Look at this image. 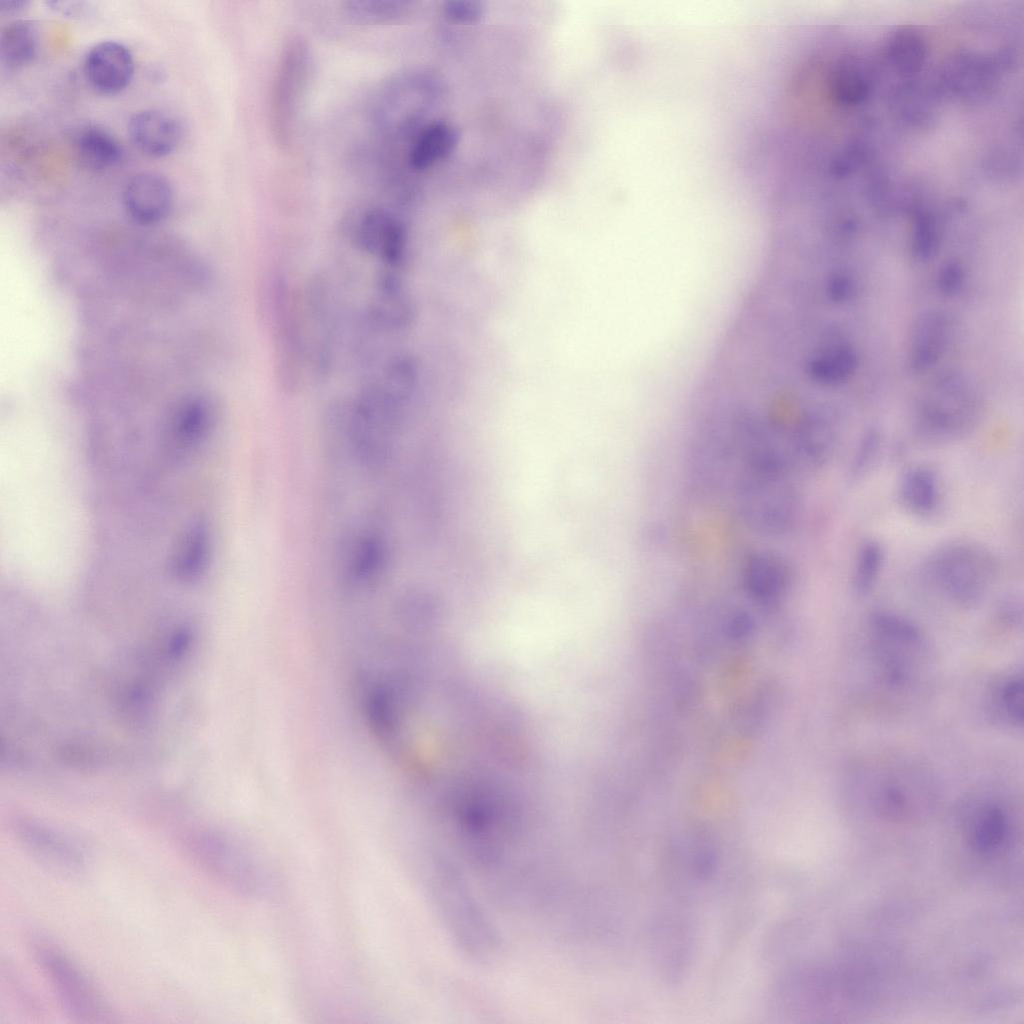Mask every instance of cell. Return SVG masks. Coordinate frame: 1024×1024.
<instances>
[{
  "label": "cell",
  "instance_id": "1",
  "mask_svg": "<svg viewBox=\"0 0 1024 1024\" xmlns=\"http://www.w3.org/2000/svg\"><path fill=\"white\" fill-rule=\"evenodd\" d=\"M430 889L449 934L469 956L486 960L496 951L497 935L461 872L445 856H433Z\"/></svg>",
  "mask_w": 1024,
  "mask_h": 1024
},
{
  "label": "cell",
  "instance_id": "2",
  "mask_svg": "<svg viewBox=\"0 0 1024 1024\" xmlns=\"http://www.w3.org/2000/svg\"><path fill=\"white\" fill-rule=\"evenodd\" d=\"M996 557L971 541H950L936 547L924 564L932 586L950 601L974 606L982 601L998 577Z\"/></svg>",
  "mask_w": 1024,
  "mask_h": 1024
},
{
  "label": "cell",
  "instance_id": "3",
  "mask_svg": "<svg viewBox=\"0 0 1024 1024\" xmlns=\"http://www.w3.org/2000/svg\"><path fill=\"white\" fill-rule=\"evenodd\" d=\"M293 289L282 273L272 275L265 303L271 330L273 370L278 387L296 392L308 370L306 337L302 309Z\"/></svg>",
  "mask_w": 1024,
  "mask_h": 1024
},
{
  "label": "cell",
  "instance_id": "4",
  "mask_svg": "<svg viewBox=\"0 0 1024 1024\" xmlns=\"http://www.w3.org/2000/svg\"><path fill=\"white\" fill-rule=\"evenodd\" d=\"M982 409L973 383L962 374L948 372L939 376L920 400L916 428L929 441L956 440L974 429Z\"/></svg>",
  "mask_w": 1024,
  "mask_h": 1024
},
{
  "label": "cell",
  "instance_id": "5",
  "mask_svg": "<svg viewBox=\"0 0 1024 1024\" xmlns=\"http://www.w3.org/2000/svg\"><path fill=\"white\" fill-rule=\"evenodd\" d=\"M311 68L312 54L306 40L299 35L288 37L280 50L268 101L270 134L280 148H287L294 137Z\"/></svg>",
  "mask_w": 1024,
  "mask_h": 1024
},
{
  "label": "cell",
  "instance_id": "6",
  "mask_svg": "<svg viewBox=\"0 0 1024 1024\" xmlns=\"http://www.w3.org/2000/svg\"><path fill=\"white\" fill-rule=\"evenodd\" d=\"M744 521L758 532L781 535L790 530L800 512V498L788 473L748 470L739 487Z\"/></svg>",
  "mask_w": 1024,
  "mask_h": 1024
},
{
  "label": "cell",
  "instance_id": "7",
  "mask_svg": "<svg viewBox=\"0 0 1024 1024\" xmlns=\"http://www.w3.org/2000/svg\"><path fill=\"white\" fill-rule=\"evenodd\" d=\"M868 625L880 680L890 689L906 687L924 652L921 631L909 619L884 610L872 613Z\"/></svg>",
  "mask_w": 1024,
  "mask_h": 1024
},
{
  "label": "cell",
  "instance_id": "8",
  "mask_svg": "<svg viewBox=\"0 0 1024 1024\" xmlns=\"http://www.w3.org/2000/svg\"><path fill=\"white\" fill-rule=\"evenodd\" d=\"M37 963L65 1013L80 1022H104L108 1007L84 971L62 949L47 941L34 945Z\"/></svg>",
  "mask_w": 1024,
  "mask_h": 1024
},
{
  "label": "cell",
  "instance_id": "9",
  "mask_svg": "<svg viewBox=\"0 0 1024 1024\" xmlns=\"http://www.w3.org/2000/svg\"><path fill=\"white\" fill-rule=\"evenodd\" d=\"M427 73L407 70L389 78L378 90L372 107L375 128L383 136L399 138L419 122L434 95Z\"/></svg>",
  "mask_w": 1024,
  "mask_h": 1024
},
{
  "label": "cell",
  "instance_id": "10",
  "mask_svg": "<svg viewBox=\"0 0 1024 1024\" xmlns=\"http://www.w3.org/2000/svg\"><path fill=\"white\" fill-rule=\"evenodd\" d=\"M330 292L327 279L316 274L307 283L303 297L308 369L317 380H326L335 364V320Z\"/></svg>",
  "mask_w": 1024,
  "mask_h": 1024
},
{
  "label": "cell",
  "instance_id": "11",
  "mask_svg": "<svg viewBox=\"0 0 1024 1024\" xmlns=\"http://www.w3.org/2000/svg\"><path fill=\"white\" fill-rule=\"evenodd\" d=\"M16 837L40 864L65 877L85 872L87 860L80 845L70 836L49 825L31 819L15 824Z\"/></svg>",
  "mask_w": 1024,
  "mask_h": 1024
},
{
  "label": "cell",
  "instance_id": "12",
  "mask_svg": "<svg viewBox=\"0 0 1024 1024\" xmlns=\"http://www.w3.org/2000/svg\"><path fill=\"white\" fill-rule=\"evenodd\" d=\"M351 241L361 252L398 271L407 255L406 229L394 214L381 207L365 210L354 223Z\"/></svg>",
  "mask_w": 1024,
  "mask_h": 1024
},
{
  "label": "cell",
  "instance_id": "13",
  "mask_svg": "<svg viewBox=\"0 0 1024 1024\" xmlns=\"http://www.w3.org/2000/svg\"><path fill=\"white\" fill-rule=\"evenodd\" d=\"M366 316L372 330L383 334L402 332L411 324L413 305L398 271L380 272Z\"/></svg>",
  "mask_w": 1024,
  "mask_h": 1024
},
{
  "label": "cell",
  "instance_id": "14",
  "mask_svg": "<svg viewBox=\"0 0 1024 1024\" xmlns=\"http://www.w3.org/2000/svg\"><path fill=\"white\" fill-rule=\"evenodd\" d=\"M84 73L90 85L102 94L124 90L134 74L131 51L117 41H102L87 52Z\"/></svg>",
  "mask_w": 1024,
  "mask_h": 1024
},
{
  "label": "cell",
  "instance_id": "15",
  "mask_svg": "<svg viewBox=\"0 0 1024 1024\" xmlns=\"http://www.w3.org/2000/svg\"><path fill=\"white\" fill-rule=\"evenodd\" d=\"M741 580L745 591L760 603H773L789 591L793 573L788 562L772 551L749 554L742 567Z\"/></svg>",
  "mask_w": 1024,
  "mask_h": 1024
},
{
  "label": "cell",
  "instance_id": "16",
  "mask_svg": "<svg viewBox=\"0 0 1024 1024\" xmlns=\"http://www.w3.org/2000/svg\"><path fill=\"white\" fill-rule=\"evenodd\" d=\"M840 438V423L835 414L828 410H815L799 421L793 436V449L806 464L821 467L836 454Z\"/></svg>",
  "mask_w": 1024,
  "mask_h": 1024
},
{
  "label": "cell",
  "instance_id": "17",
  "mask_svg": "<svg viewBox=\"0 0 1024 1024\" xmlns=\"http://www.w3.org/2000/svg\"><path fill=\"white\" fill-rule=\"evenodd\" d=\"M123 203L129 216L143 225L163 220L173 204V190L161 174L151 171L132 176L123 190Z\"/></svg>",
  "mask_w": 1024,
  "mask_h": 1024
},
{
  "label": "cell",
  "instance_id": "18",
  "mask_svg": "<svg viewBox=\"0 0 1024 1024\" xmlns=\"http://www.w3.org/2000/svg\"><path fill=\"white\" fill-rule=\"evenodd\" d=\"M997 62L971 53L953 56L941 73L943 87L951 94L967 101L982 99L996 82Z\"/></svg>",
  "mask_w": 1024,
  "mask_h": 1024
},
{
  "label": "cell",
  "instance_id": "19",
  "mask_svg": "<svg viewBox=\"0 0 1024 1024\" xmlns=\"http://www.w3.org/2000/svg\"><path fill=\"white\" fill-rule=\"evenodd\" d=\"M128 131L135 146L151 157H163L173 152L182 135L178 120L157 109L134 113L129 119Z\"/></svg>",
  "mask_w": 1024,
  "mask_h": 1024
},
{
  "label": "cell",
  "instance_id": "20",
  "mask_svg": "<svg viewBox=\"0 0 1024 1024\" xmlns=\"http://www.w3.org/2000/svg\"><path fill=\"white\" fill-rule=\"evenodd\" d=\"M949 336V321L940 311L922 314L914 323L908 345V364L914 372L933 368L942 357Z\"/></svg>",
  "mask_w": 1024,
  "mask_h": 1024
},
{
  "label": "cell",
  "instance_id": "21",
  "mask_svg": "<svg viewBox=\"0 0 1024 1024\" xmlns=\"http://www.w3.org/2000/svg\"><path fill=\"white\" fill-rule=\"evenodd\" d=\"M898 495L901 504L911 514L921 518L933 516L942 503L940 477L931 466H911L900 479Z\"/></svg>",
  "mask_w": 1024,
  "mask_h": 1024
},
{
  "label": "cell",
  "instance_id": "22",
  "mask_svg": "<svg viewBox=\"0 0 1024 1024\" xmlns=\"http://www.w3.org/2000/svg\"><path fill=\"white\" fill-rule=\"evenodd\" d=\"M459 139V132L450 123L434 121L425 125L416 135L409 150L410 166L417 171L432 167L454 152Z\"/></svg>",
  "mask_w": 1024,
  "mask_h": 1024
},
{
  "label": "cell",
  "instance_id": "23",
  "mask_svg": "<svg viewBox=\"0 0 1024 1024\" xmlns=\"http://www.w3.org/2000/svg\"><path fill=\"white\" fill-rule=\"evenodd\" d=\"M76 149L81 164L96 172L116 167L123 158L118 140L99 126L83 129L77 137Z\"/></svg>",
  "mask_w": 1024,
  "mask_h": 1024
},
{
  "label": "cell",
  "instance_id": "24",
  "mask_svg": "<svg viewBox=\"0 0 1024 1024\" xmlns=\"http://www.w3.org/2000/svg\"><path fill=\"white\" fill-rule=\"evenodd\" d=\"M888 63L900 76L909 78L917 74L925 62L926 43L923 36L912 27H900L894 32L886 46Z\"/></svg>",
  "mask_w": 1024,
  "mask_h": 1024
},
{
  "label": "cell",
  "instance_id": "25",
  "mask_svg": "<svg viewBox=\"0 0 1024 1024\" xmlns=\"http://www.w3.org/2000/svg\"><path fill=\"white\" fill-rule=\"evenodd\" d=\"M349 557L347 575L362 585L381 575L386 557L384 539L375 532H366L354 543Z\"/></svg>",
  "mask_w": 1024,
  "mask_h": 1024
},
{
  "label": "cell",
  "instance_id": "26",
  "mask_svg": "<svg viewBox=\"0 0 1024 1024\" xmlns=\"http://www.w3.org/2000/svg\"><path fill=\"white\" fill-rule=\"evenodd\" d=\"M38 33L28 20H15L0 35L1 61L8 68H19L33 61L37 53Z\"/></svg>",
  "mask_w": 1024,
  "mask_h": 1024
},
{
  "label": "cell",
  "instance_id": "27",
  "mask_svg": "<svg viewBox=\"0 0 1024 1024\" xmlns=\"http://www.w3.org/2000/svg\"><path fill=\"white\" fill-rule=\"evenodd\" d=\"M215 402L211 396L196 394L185 398L179 405L175 418V433L188 442L201 439L214 423Z\"/></svg>",
  "mask_w": 1024,
  "mask_h": 1024
},
{
  "label": "cell",
  "instance_id": "28",
  "mask_svg": "<svg viewBox=\"0 0 1024 1024\" xmlns=\"http://www.w3.org/2000/svg\"><path fill=\"white\" fill-rule=\"evenodd\" d=\"M989 710L995 720L1017 728L1023 723V679L1010 673L994 683L988 697Z\"/></svg>",
  "mask_w": 1024,
  "mask_h": 1024
},
{
  "label": "cell",
  "instance_id": "29",
  "mask_svg": "<svg viewBox=\"0 0 1024 1024\" xmlns=\"http://www.w3.org/2000/svg\"><path fill=\"white\" fill-rule=\"evenodd\" d=\"M343 14L357 25H384L407 17L412 3L402 0H350L343 3Z\"/></svg>",
  "mask_w": 1024,
  "mask_h": 1024
},
{
  "label": "cell",
  "instance_id": "30",
  "mask_svg": "<svg viewBox=\"0 0 1024 1024\" xmlns=\"http://www.w3.org/2000/svg\"><path fill=\"white\" fill-rule=\"evenodd\" d=\"M857 366L855 350L847 344H836L810 362L809 372L817 382L834 386L849 379Z\"/></svg>",
  "mask_w": 1024,
  "mask_h": 1024
},
{
  "label": "cell",
  "instance_id": "31",
  "mask_svg": "<svg viewBox=\"0 0 1024 1024\" xmlns=\"http://www.w3.org/2000/svg\"><path fill=\"white\" fill-rule=\"evenodd\" d=\"M830 88L834 98L841 104L861 103L870 93L869 71L859 60L847 58L832 73Z\"/></svg>",
  "mask_w": 1024,
  "mask_h": 1024
},
{
  "label": "cell",
  "instance_id": "32",
  "mask_svg": "<svg viewBox=\"0 0 1024 1024\" xmlns=\"http://www.w3.org/2000/svg\"><path fill=\"white\" fill-rule=\"evenodd\" d=\"M885 561L883 546L868 540L859 548L852 572V586L859 595H867L877 584Z\"/></svg>",
  "mask_w": 1024,
  "mask_h": 1024
},
{
  "label": "cell",
  "instance_id": "33",
  "mask_svg": "<svg viewBox=\"0 0 1024 1024\" xmlns=\"http://www.w3.org/2000/svg\"><path fill=\"white\" fill-rule=\"evenodd\" d=\"M1008 832V818L1005 811L998 805L986 806L976 820L973 841L975 847L983 853L998 849Z\"/></svg>",
  "mask_w": 1024,
  "mask_h": 1024
},
{
  "label": "cell",
  "instance_id": "34",
  "mask_svg": "<svg viewBox=\"0 0 1024 1024\" xmlns=\"http://www.w3.org/2000/svg\"><path fill=\"white\" fill-rule=\"evenodd\" d=\"M911 252L920 262L932 260L939 250L940 234L937 221L929 211L914 207Z\"/></svg>",
  "mask_w": 1024,
  "mask_h": 1024
},
{
  "label": "cell",
  "instance_id": "35",
  "mask_svg": "<svg viewBox=\"0 0 1024 1024\" xmlns=\"http://www.w3.org/2000/svg\"><path fill=\"white\" fill-rule=\"evenodd\" d=\"M894 99L896 110L904 121L912 125H923L932 118V95L919 84L901 86Z\"/></svg>",
  "mask_w": 1024,
  "mask_h": 1024
},
{
  "label": "cell",
  "instance_id": "36",
  "mask_svg": "<svg viewBox=\"0 0 1024 1024\" xmlns=\"http://www.w3.org/2000/svg\"><path fill=\"white\" fill-rule=\"evenodd\" d=\"M882 448V435L877 428L867 429L859 439L849 467L853 480L862 479L875 465Z\"/></svg>",
  "mask_w": 1024,
  "mask_h": 1024
},
{
  "label": "cell",
  "instance_id": "37",
  "mask_svg": "<svg viewBox=\"0 0 1024 1024\" xmlns=\"http://www.w3.org/2000/svg\"><path fill=\"white\" fill-rule=\"evenodd\" d=\"M482 2L475 0H450L443 6L444 15L451 21L461 24H472L484 15Z\"/></svg>",
  "mask_w": 1024,
  "mask_h": 1024
},
{
  "label": "cell",
  "instance_id": "38",
  "mask_svg": "<svg viewBox=\"0 0 1024 1024\" xmlns=\"http://www.w3.org/2000/svg\"><path fill=\"white\" fill-rule=\"evenodd\" d=\"M965 282V269L957 260L945 262L938 272L937 285L945 296L957 294Z\"/></svg>",
  "mask_w": 1024,
  "mask_h": 1024
},
{
  "label": "cell",
  "instance_id": "39",
  "mask_svg": "<svg viewBox=\"0 0 1024 1024\" xmlns=\"http://www.w3.org/2000/svg\"><path fill=\"white\" fill-rule=\"evenodd\" d=\"M856 285L853 277L846 272H835L827 280L826 294L836 304L846 303L855 294Z\"/></svg>",
  "mask_w": 1024,
  "mask_h": 1024
},
{
  "label": "cell",
  "instance_id": "40",
  "mask_svg": "<svg viewBox=\"0 0 1024 1024\" xmlns=\"http://www.w3.org/2000/svg\"><path fill=\"white\" fill-rule=\"evenodd\" d=\"M47 5L55 11L70 16L82 15L87 9L84 3L73 1H49Z\"/></svg>",
  "mask_w": 1024,
  "mask_h": 1024
},
{
  "label": "cell",
  "instance_id": "41",
  "mask_svg": "<svg viewBox=\"0 0 1024 1024\" xmlns=\"http://www.w3.org/2000/svg\"><path fill=\"white\" fill-rule=\"evenodd\" d=\"M27 4H28L27 1H22V0H11V1L3 0V1H0V12L2 14H4V13L5 14H7V13L8 14L14 13V12H17V11L23 9L24 7H26Z\"/></svg>",
  "mask_w": 1024,
  "mask_h": 1024
}]
</instances>
